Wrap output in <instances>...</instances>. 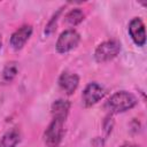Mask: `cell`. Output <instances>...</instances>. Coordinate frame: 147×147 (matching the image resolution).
Listing matches in <instances>:
<instances>
[{"mask_svg": "<svg viewBox=\"0 0 147 147\" xmlns=\"http://www.w3.org/2000/svg\"><path fill=\"white\" fill-rule=\"evenodd\" d=\"M138 103L137 96L127 91H118L114 93L105 105V108L110 114H119L132 109Z\"/></svg>", "mask_w": 147, "mask_h": 147, "instance_id": "obj_1", "label": "cell"}, {"mask_svg": "<svg viewBox=\"0 0 147 147\" xmlns=\"http://www.w3.org/2000/svg\"><path fill=\"white\" fill-rule=\"evenodd\" d=\"M121 52V42L118 40H106L99 44L94 51V60L98 63H105L115 59Z\"/></svg>", "mask_w": 147, "mask_h": 147, "instance_id": "obj_2", "label": "cell"}, {"mask_svg": "<svg viewBox=\"0 0 147 147\" xmlns=\"http://www.w3.org/2000/svg\"><path fill=\"white\" fill-rule=\"evenodd\" d=\"M79 41H80L79 33L75 29H67L63 32H61V34L59 36L55 44V48L57 53L64 54L76 48Z\"/></svg>", "mask_w": 147, "mask_h": 147, "instance_id": "obj_3", "label": "cell"}, {"mask_svg": "<svg viewBox=\"0 0 147 147\" xmlns=\"http://www.w3.org/2000/svg\"><path fill=\"white\" fill-rule=\"evenodd\" d=\"M64 134V121L53 118L44 132V140L47 146H59Z\"/></svg>", "mask_w": 147, "mask_h": 147, "instance_id": "obj_4", "label": "cell"}, {"mask_svg": "<svg viewBox=\"0 0 147 147\" xmlns=\"http://www.w3.org/2000/svg\"><path fill=\"white\" fill-rule=\"evenodd\" d=\"M105 94H106V90L99 83L96 82L88 83L82 93V101L84 107L88 108L94 106L105 96Z\"/></svg>", "mask_w": 147, "mask_h": 147, "instance_id": "obj_5", "label": "cell"}, {"mask_svg": "<svg viewBox=\"0 0 147 147\" xmlns=\"http://www.w3.org/2000/svg\"><path fill=\"white\" fill-rule=\"evenodd\" d=\"M127 32L132 39V41L141 47L146 44V31H145V24L140 17H133L127 28Z\"/></svg>", "mask_w": 147, "mask_h": 147, "instance_id": "obj_6", "label": "cell"}, {"mask_svg": "<svg viewBox=\"0 0 147 147\" xmlns=\"http://www.w3.org/2000/svg\"><path fill=\"white\" fill-rule=\"evenodd\" d=\"M32 31H33V29L30 24H24V25L20 26L16 31H14L9 39V44H10L11 48L15 51L23 48L24 45L26 44V41L30 39Z\"/></svg>", "mask_w": 147, "mask_h": 147, "instance_id": "obj_7", "label": "cell"}, {"mask_svg": "<svg viewBox=\"0 0 147 147\" xmlns=\"http://www.w3.org/2000/svg\"><path fill=\"white\" fill-rule=\"evenodd\" d=\"M78 85H79V77L75 72L65 70L59 77V86L68 95L72 94L77 90Z\"/></svg>", "mask_w": 147, "mask_h": 147, "instance_id": "obj_8", "label": "cell"}, {"mask_svg": "<svg viewBox=\"0 0 147 147\" xmlns=\"http://www.w3.org/2000/svg\"><path fill=\"white\" fill-rule=\"evenodd\" d=\"M70 106H71V103L69 100H65V99L55 100L51 106V111H52L53 118L61 119V121L65 122L68 114H69V110H70Z\"/></svg>", "mask_w": 147, "mask_h": 147, "instance_id": "obj_9", "label": "cell"}, {"mask_svg": "<svg viewBox=\"0 0 147 147\" xmlns=\"http://www.w3.org/2000/svg\"><path fill=\"white\" fill-rule=\"evenodd\" d=\"M21 131L17 127H13L0 138V147H16L21 142Z\"/></svg>", "mask_w": 147, "mask_h": 147, "instance_id": "obj_10", "label": "cell"}, {"mask_svg": "<svg viewBox=\"0 0 147 147\" xmlns=\"http://www.w3.org/2000/svg\"><path fill=\"white\" fill-rule=\"evenodd\" d=\"M18 71H20V65H18L17 62L10 61V62L6 63V65L2 69V74H1L2 82L3 83H10V82H13L14 78L17 76Z\"/></svg>", "mask_w": 147, "mask_h": 147, "instance_id": "obj_11", "label": "cell"}, {"mask_svg": "<svg viewBox=\"0 0 147 147\" xmlns=\"http://www.w3.org/2000/svg\"><path fill=\"white\" fill-rule=\"evenodd\" d=\"M84 13L80 8H74L64 15V22L69 26H76L84 21Z\"/></svg>", "mask_w": 147, "mask_h": 147, "instance_id": "obj_12", "label": "cell"}, {"mask_svg": "<svg viewBox=\"0 0 147 147\" xmlns=\"http://www.w3.org/2000/svg\"><path fill=\"white\" fill-rule=\"evenodd\" d=\"M62 9H63V8H60V9L52 16V18L48 21V23H47V25H46V28H45V34L49 36V34H52V33L55 31L56 24H57V18H59L60 14L62 13Z\"/></svg>", "mask_w": 147, "mask_h": 147, "instance_id": "obj_13", "label": "cell"}, {"mask_svg": "<svg viewBox=\"0 0 147 147\" xmlns=\"http://www.w3.org/2000/svg\"><path fill=\"white\" fill-rule=\"evenodd\" d=\"M113 126H114V121L111 118V116H107L103 121V131L106 133V136H109L111 130H113Z\"/></svg>", "mask_w": 147, "mask_h": 147, "instance_id": "obj_14", "label": "cell"}, {"mask_svg": "<svg viewBox=\"0 0 147 147\" xmlns=\"http://www.w3.org/2000/svg\"><path fill=\"white\" fill-rule=\"evenodd\" d=\"M93 145H94L95 147H103V145H105V141H103V139H102V138H100V137H96V138L93 140Z\"/></svg>", "mask_w": 147, "mask_h": 147, "instance_id": "obj_15", "label": "cell"}, {"mask_svg": "<svg viewBox=\"0 0 147 147\" xmlns=\"http://www.w3.org/2000/svg\"><path fill=\"white\" fill-rule=\"evenodd\" d=\"M119 147H140V146L139 145H136V144H129V142H126V144L121 145Z\"/></svg>", "mask_w": 147, "mask_h": 147, "instance_id": "obj_16", "label": "cell"}, {"mask_svg": "<svg viewBox=\"0 0 147 147\" xmlns=\"http://www.w3.org/2000/svg\"><path fill=\"white\" fill-rule=\"evenodd\" d=\"M1 47H2V37L0 34V49H1Z\"/></svg>", "mask_w": 147, "mask_h": 147, "instance_id": "obj_17", "label": "cell"}, {"mask_svg": "<svg viewBox=\"0 0 147 147\" xmlns=\"http://www.w3.org/2000/svg\"><path fill=\"white\" fill-rule=\"evenodd\" d=\"M48 147H59V146H48Z\"/></svg>", "mask_w": 147, "mask_h": 147, "instance_id": "obj_18", "label": "cell"}]
</instances>
